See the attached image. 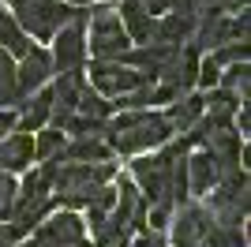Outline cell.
<instances>
[{
	"label": "cell",
	"mask_w": 251,
	"mask_h": 247,
	"mask_svg": "<svg viewBox=\"0 0 251 247\" xmlns=\"http://www.w3.org/2000/svg\"><path fill=\"white\" fill-rule=\"evenodd\" d=\"M199 247H248V240H244V228H229V225H214L202 236Z\"/></svg>",
	"instance_id": "cell-19"
},
{
	"label": "cell",
	"mask_w": 251,
	"mask_h": 247,
	"mask_svg": "<svg viewBox=\"0 0 251 247\" xmlns=\"http://www.w3.org/2000/svg\"><path fill=\"white\" fill-rule=\"evenodd\" d=\"M218 86H221V90H229V94H236L240 101H248V86H251L248 64H232V68H225L221 79H218Z\"/></svg>",
	"instance_id": "cell-17"
},
{
	"label": "cell",
	"mask_w": 251,
	"mask_h": 247,
	"mask_svg": "<svg viewBox=\"0 0 251 247\" xmlns=\"http://www.w3.org/2000/svg\"><path fill=\"white\" fill-rule=\"evenodd\" d=\"M60 161H113V150L105 139H75V143H64Z\"/></svg>",
	"instance_id": "cell-13"
},
{
	"label": "cell",
	"mask_w": 251,
	"mask_h": 247,
	"mask_svg": "<svg viewBox=\"0 0 251 247\" xmlns=\"http://www.w3.org/2000/svg\"><path fill=\"white\" fill-rule=\"evenodd\" d=\"M173 124L165 120V113L154 109H139V113H120L105 124V143L113 154H143L154 146H165L173 139Z\"/></svg>",
	"instance_id": "cell-1"
},
{
	"label": "cell",
	"mask_w": 251,
	"mask_h": 247,
	"mask_svg": "<svg viewBox=\"0 0 251 247\" xmlns=\"http://www.w3.org/2000/svg\"><path fill=\"white\" fill-rule=\"evenodd\" d=\"M90 86L101 98H124V94L139 90V86H154V82H147L143 72H135L120 60H94L90 64Z\"/></svg>",
	"instance_id": "cell-5"
},
{
	"label": "cell",
	"mask_w": 251,
	"mask_h": 247,
	"mask_svg": "<svg viewBox=\"0 0 251 247\" xmlns=\"http://www.w3.org/2000/svg\"><path fill=\"white\" fill-rule=\"evenodd\" d=\"M75 113H79V116H90V120L109 124V120H113V101H109V98H101L94 86H86V82H83L79 101H75Z\"/></svg>",
	"instance_id": "cell-14"
},
{
	"label": "cell",
	"mask_w": 251,
	"mask_h": 247,
	"mask_svg": "<svg viewBox=\"0 0 251 247\" xmlns=\"http://www.w3.org/2000/svg\"><path fill=\"white\" fill-rule=\"evenodd\" d=\"M131 49L120 15L113 4H94L86 11V52H94V60H120Z\"/></svg>",
	"instance_id": "cell-3"
},
{
	"label": "cell",
	"mask_w": 251,
	"mask_h": 247,
	"mask_svg": "<svg viewBox=\"0 0 251 247\" xmlns=\"http://www.w3.org/2000/svg\"><path fill=\"white\" fill-rule=\"evenodd\" d=\"M0 49L8 56H23L30 49V38L19 30V23L11 19V11H4V4H0Z\"/></svg>",
	"instance_id": "cell-15"
},
{
	"label": "cell",
	"mask_w": 251,
	"mask_h": 247,
	"mask_svg": "<svg viewBox=\"0 0 251 247\" xmlns=\"http://www.w3.org/2000/svg\"><path fill=\"white\" fill-rule=\"evenodd\" d=\"M34 165V135L26 131H11L0 139V173H26Z\"/></svg>",
	"instance_id": "cell-9"
},
{
	"label": "cell",
	"mask_w": 251,
	"mask_h": 247,
	"mask_svg": "<svg viewBox=\"0 0 251 247\" xmlns=\"http://www.w3.org/2000/svg\"><path fill=\"white\" fill-rule=\"evenodd\" d=\"M52 72L56 75H83L86 64V8L75 11L72 23H64L52 34Z\"/></svg>",
	"instance_id": "cell-4"
},
{
	"label": "cell",
	"mask_w": 251,
	"mask_h": 247,
	"mask_svg": "<svg viewBox=\"0 0 251 247\" xmlns=\"http://www.w3.org/2000/svg\"><path fill=\"white\" fill-rule=\"evenodd\" d=\"M11 247H15V244H11Z\"/></svg>",
	"instance_id": "cell-26"
},
{
	"label": "cell",
	"mask_w": 251,
	"mask_h": 247,
	"mask_svg": "<svg viewBox=\"0 0 251 247\" xmlns=\"http://www.w3.org/2000/svg\"><path fill=\"white\" fill-rule=\"evenodd\" d=\"M19 247H60V244H52L49 236H42V232H34V240H26V244H19Z\"/></svg>",
	"instance_id": "cell-23"
},
{
	"label": "cell",
	"mask_w": 251,
	"mask_h": 247,
	"mask_svg": "<svg viewBox=\"0 0 251 247\" xmlns=\"http://www.w3.org/2000/svg\"><path fill=\"white\" fill-rule=\"evenodd\" d=\"M188 165V195H210L214 187L221 184V169H218V157L210 154V150H195V154L184 157Z\"/></svg>",
	"instance_id": "cell-10"
},
{
	"label": "cell",
	"mask_w": 251,
	"mask_h": 247,
	"mask_svg": "<svg viewBox=\"0 0 251 247\" xmlns=\"http://www.w3.org/2000/svg\"><path fill=\"white\" fill-rule=\"evenodd\" d=\"M49 75H52V56L38 45L19 56V68H15V86H19V98H30L34 90L49 86Z\"/></svg>",
	"instance_id": "cell-7"
},
{
	"label": "cell",
	"mask_w": 251,
	"mask_h": 247,
	"mask_svg": "<svg viewBox=\"0 0 251 247\" xmlns=\"http://www.w3.org/2000/svg\"><path fill=\"white\" fill-rule=\"evenodd\" d=\"M113 247H127V244H113Z\"/></svg>",
	"instance_id": "cell-25"
},
{
	"label": "cell",
	"mask_w": 251,
	"mask_h": 247,
	"mask_svg": "<svg viewBox=\"0 0 251 247\" xmlns=\"http://www.w3.org/2000/svg\"><path fill=\"white\" fill-rule=\"evenodd\" d=\"M165 120L173 124V131H191V127L202 120V94H188V98H176V101L169 105Z\"/></svg>",
	"instance_id": "cell-12"
},
{
	"label": "cell",
	"mask_w": 251,
	"mask_h": 247,
	"mask_svg": "<svg viewBox=\"0 0 251 247\" xmlns=\"http://www.w3.org/2000/svg\"><path fill=\"white\" fill-rule=\"evenodd\" d=\"M206 56L218 64L221 72L232 68V64H248V41H225V45H218V49L206 52Z\"/></svg>",
	"instance_id": "cell-18"
},
{
	"label": "cell",
	"mask_w": 251,
	"mask_h": 247,
	"mask_svg": "<svg viewBox=\"0 0 251 247\" xmlns=\"http://www.w3.org/2000/svg\"><path fill=\"white\" fill-rule=\"evenodd\" d=\"M127 247H169V240L161 236V232H150V228H143V232H139V236L131 240Z\"/></svg>",
	"instance_id": "cell-22"
},
{
	"label": "cell",
	"mask_w": 251,
	"mask_h": 247,
	"mask_svg": "<svg viewBox=\"0 0 251 247\" xmlns=\"http://www.w3.org/2000/svg\"><path fill=\"white\" fill-rule=\"evenodd\" d=\"M116 15H120V26H124L131 45H147V41L154 38V15H150L139 0H124V4L116 8Z\"/></svg>",
	"instance_id": "cell-11"
},
{
	"label": "cell",
	"mask_w": 251,
	"mask_h": 247,
	"mask_svg": "<svg viewBox=\"0 0 251 247\" xmlns=\"http://www.w3.org/2000/svg\"><path fill=\"white\" fill-rule=\"evenodd\" d=\"M15 176H8V173H0V221L8 217V210H11V198H15Z\"/></svg>",
	"instance_id": "cell-21"
},
{
	"label": "cell",
	"mask_w": 251,
	"mask_h": 247,
	"mask_svg": "<svg viewBox=\"0 0 251 247\" xmlns=\"http://www.w3.org/2000/svg\"><path fill=\"white\" fill-rule=\"evenodd\" d=\"M8 4H11V19L19 23V30L38 41H52V34L64 23H72L75 11H79L72 4H64V0H8Z\"/></svg>",
	"instance_id": "cell-2"
},
{
	"label": "cell",
	"mask_w": 251,
	"mask_h": 247,
	"mask_svg": "<svg viewBox=\"0 0 251 247\" xmlns=\"http://www.w3.org/2000/svg\"><path fill=\"white\" fill-rule=\"evenodd\" d=\"M64 131L56 127H42L34 131V161H60V150H64Z\"/></svg>",
	"instance_id": "cell-16"
},
{
	"label": "cell",
	"mask_w": 251,
	"mask_h": 247,
	"mask_svg": "<svg viewBox=\"0 0 251 247\" xmlns=\"http://www.w3.org/2000/svg\"><path fill=\"white\" fill-rule=\"evenodd\" d=\"M218 79H221V68L210 60V56H202V60H199V79H195V86L214 90V86H218Z\"/></svg>",
	"instance_id": "cell-20"
},
{
	"label": "cell",
	"mask_w": 251,
	"mask_h": 247,
	"mask_svg": "<svg viewBox=\"0 0 251 247\" xmlns=\"http://www.w3.org/2000/svg\"><path fill=\"white\" fill-rule=\"evenodd\" d=\"M15 244V236H11V228L4 225V221H0V247H11Z\"/></svg>",
	"instance_id": "cell-24"
},
{
	"label": "cell",
	"mask_w": 251,
	"mask_h": 247,
	"mask_svg": "<svg viewBox=\"0 0 251 247\" xmlns=\"http://www.w3.org/2000/svg\"><path fill=\"white\" fill-rule=\"evenodd\" d=\"M214 228V217H210L206 206L184 202L176 206V221H173V244L169 247H199L202 236Z\"/></svg>",
	"instance_id": "cell-6"
},
{
	"label": "cell",
	"mask_w": 251,
	"mask_h": 247,
	"mask_svg": "<svg viewBox=\"0 0 251 247\" xmlns=\"http://www.w3.org/2000/svg\"><path fill=\"white\" fill-rule=\"evenodd\" d=\"M38 232L49 236L52 244H60V247H86V225H83V217L75 214V210H60V214H52L49 221H42Z\"/></svg>",
	"instance_id": "cell-8"
}]
</instances>
